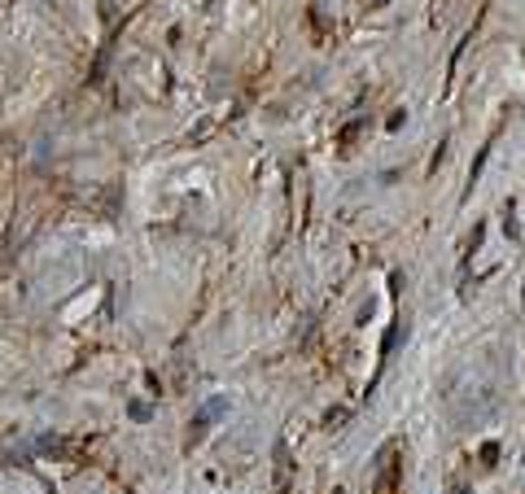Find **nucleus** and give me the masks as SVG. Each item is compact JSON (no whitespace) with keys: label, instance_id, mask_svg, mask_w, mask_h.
<instances>
[{"label":"nucleus","instance_id":"f257e3e1","mask_svg":"<svg viewBox=\"0 0 525 494\" xmlns=\"http://www.w3.org/2000/svg\"><path fill=\"white\" fill-rule=\"evenodd\" d=\"M223 407H228V403H223V398H210V403L202 407V415H197V420H193V437H202V433H206V425L215 420V415H219Z\"/></svg>","mask_w":525,"mask_h":494}]
</instances>
